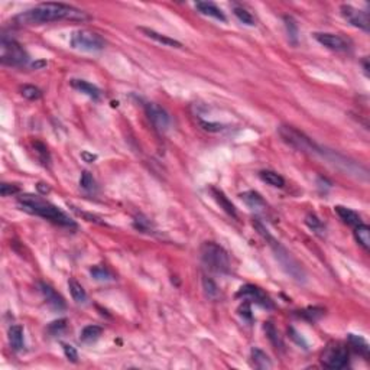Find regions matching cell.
Here are the masks:
<instances>
[{"mask_svg":"<svg viewBox=\"0 0 370 370\" xmlns=\"http://www.w3.org/2000/svg\"><path fill=\"white\" fill-rule=\"evenodd\" d=\"M89 15L64 3H41L15 18L19 25H44L58 21H86Z\"/></svg>","mask_w":370,"mask_h":370,"instance_id":"obj_1","label":"cell"},{"mask_svg":"<svg viewBox=\"0 0 370 370\" xmlns=\"http://www.w3.org/2000/svg\"><path fill=\"white\" fill-rule=\"evenodd\" d=\"M19 205L22 207V210L28 211V213L39 215L42 218H46L52 223L58 226H64V227H76V223L68 217L64 211H61L56 205L51 204V202L45 201L41 197L36 195H31V194H25L22 197H19Z\"/></svg>","mask_w":370,"mask_h":370,"instance_id":"obj_2","label":"cell"},{"mask_svg":"<svg viewBox=\"0 0 370 370\" xmlns=\"http://www.w3.org/2000/svg\"><path fill=\"white\" fill-rule=\"evenodd\" d=\"M256 226V229L259 230V233L265 237V240H268L269 242V246L272 247V250H273V253H275V256L278 259V262H279L280 265H282V268L286 270V273H289L293 279L297 280H304L305 278V273H304L303 268H301V265L295 260V259L292 258L291 253L285 249V247L280 245L279 242H276L272 236L268 233V230L263 227V226L260 225L259 221L255 223Z\"/></svg>","mask_w":370,"mask_h":370,"instance_id":"obj_3","label":"cell"},{"mask_svg":"<svg viewBox=\"0 0 370 370\" xmlns=\"http://www.w3.org/2000/svg\"><path fill=\"white\" fill-rule=\"evenodd\" d=\"M202 263L213 272L229 273L230 272V259L225 249L213 242H205L201 246Z\"/></svg>","mask_w":370,"mask_h":370,"instance_id":"obj_4","label":"cell"},{"mask_svg":"<svg viewBox=\"0 0 370 370\" xmlns=\"http://www.w3.org/2000/svg\"><path fill=\"white\" fill-rule=\"evenodd\" d=\"M279 136L282 137V140L289 145L293 149L300 151V152H307V154H321V147L315 143L311 137L305 135L304 132L288 126V124H282L278 129Z\"/></svg>","mask_w":370,"mask_h":370,"instance_id":"obj_5","label":"cell"},{"mask_svg":"<svg viewBox=\"0 0 370 370\" xmlns=\"http://www.w3.org/2000/svg\"><path fill=\"white\" fill-rule=\"evenodd\" d=\"M0 51H2L0 52V61L5 65L22 67L29 59L26 51L23 49V46L19 42H16L15 39H8L6 36L2 38Z\"/></svg>","mask_w":370,"mask_h":370,"instance_id":"obj_6","label":"cell"},{"mask_svg":"<svg viewBox=\"0 0 370 370\" xmlns=\"http://www.w3.org/2000/svg\"><path fill=\"white\" fill-rule=\"evenodd\" d=\"M69 45L72 46L74 49H79V51L97 52V51H101L104 48L106 42L101 38V35H99L97 32L81 29V31H76L74 34L71 35Z\"/></svg>","mask_w":370,"mask_h":370,"instance_id":"obj_7","label":"cell"},{"mask_svg":"<svg viewBox=\"0 0 370 370\" xmlns=\"http://www.w3.org/2000/svg\"><path fill=\"white\" fill-rule=\"evenodd\" d=\"M321 361L328 369H344L348 364V350L343 344L328 347L324 351Z\"/></svg>","mask_w":370,"mask_h":370,"instance_id":"obj_8","label":"cell"},{"mask_svg":"<svg viewBox=\"0 0 370 370\" xmlns=\"http://www.w3.org/2000/svg\"><path fill=\"white\" fill-rule=\"evenodd\" d=\"M341 15L343 18L347 21L348 23H351L353 26L359 28L364 32H369L370 29V21H369V13L367 12L360 11L356 9L350 5H343L341 6Z\"/></svg>","mask_w":370,"mask_h":370,"instance_id":"obj_9","label":"cell"},{"mask_svg":"<svg viewBox=\"0 0 370 370\" xmlns=\"http://www.w3.org/2000/svg\"><path fill=\"white\" fill-rule=\"evenodd\" d=\"M237 297H242L245 300H249L252 303L258 304L263 308H273V304L270 301V298L262 291L260 288L255 286V285H245L240 288V291L237 292Z\"/></svg>","mask_w":370,"mask_h":370,"instance_id":"obj_10","label":"cell"},{"mask_svg":"<svg viewBox=\"0 0 370 370\" xmlns=\"http://www.w3.org/2000/svg\"><path fill=\"white\" fill-rule=\"evenodd\" d=\"M145 110L149 120L152 122V124L157 127L159 132L168 130L169 116L168 113L165 112L161 106H158L155 103H147L145 106Z\"/></svg>","mask_w":370,"mask_h":370,"instance_id":"obj_11","label":"cell"},{"mask_svg":"<svg viewBox=\"0 0 370 370\" xmlns=\"http://www.w3.org/2000/svg\"><path fill=\"white\" fill-rule=\"evenodd\" d=\"M315 39L325 48L331 51H347L348 42L340 35L336 34H315Z\"/></svg>","mask_w":370,"mask_h":370,"instance_id":"obj_12","label":"cell"},{"mask_svg":"<svg viewBox=\"0 0 370 370\" xmlns=\"http://www.w3.org/2000/svg\"><path fill=\"white\" fill-rule=\"evenodd\" d=\"M39 289H41L42 295H44V298L46 300V304H48L51 308L58 310V311L65 308V301H64V298H62L52 286H49L48 283L41 282V283H39Z\"/></svg>","mask_w":370,"mask_h":370,"instance_id":"obj_13","label":"cell"},{"mask_svg":"<svg viewBox=\"0 0 370 370\" xmlns=\"http://www.w3.org/2000/svg\"><path fill=\"white\" fill-rule=\"evenodd\" d=\"M71 86H72V89L81 91L83 94L89 96L93 100H100V89L96 87L94 84L89 83V81H84V80H71Z\"/></svg>","mask_w":370,"mask_h":370,"instance_id":"obj_14","label":"cell"},{"mask_svg":"<svg viewBox=\"0 0 370 370\" xmlns=\"http://www.w3.org/2000/svg\"><path fill=\"white\" fill-rule=\"evenodd\" d=\"M139 31H140L142 34H145L147 38L157 41V42L162 44V45L171 46V48H182V44H181L180 41H177V39H174V38H169L167 35L159 34L157 31H154V29H149V28H139Z\"/></svg>","mask_w":370,"mask_h":370,"instance_id":"obj_15","label":"cell"},{"mask_svg":"<svg viewBox=\"0 0 370 370\" xmlns=\"http://www.w3.org/2000/svg\"><path fill=\"white\" fill-rule=\"evenodd\" d=\"M210 192H211V195L214 197V200L217 201V204L220 205V208H223L229 215L237 217V211H236L235 204L227 198V195H226L223 191L215 188V187H211V188H210Z\"/></svg>","mask_w":370,"mask_h":370,"instance_id":"obj_16","label":"cell"},{"mask_svg":"<svg viewBox=\"0 0 370 370\" xmlns=\"http://www.w3.org/2000/svg\"><path fill=\"white\" fill-rule=\"evenodd\" d=\"M240 197H242L243 201L246 202L247 207L255 210V211H263L265 208H268V205H266L265 200L262 198V195L258 194V192H255V191H246Z\"/></svg>","mask_w":370,"mask_h":370,"instance_id":"obj_17","label":"cell"},{"mask_svg":"<svg viewBox=\"0 0 370 370\" xmlns=\"http://www.w3.org/2000/svg\"><path fill=\"white\" fill-rule=\"evenodd\" d=\"M195 8L201 12L202 15H205V16H210V18H214V19L221 21V22H226V21H227L223 11L218 9V8H217L214 3H211V2H197V3H195Z\"/></svg>","mask_w":370,"mask_h":370,"instance_id":"obj_18","label":"cell"},{"mask_svg":"<svg viewBox=\"0 0 370 370\" xmlns=\"http://www.w3.org/2000/svg\"><path fill=\"white\" fill-rule=\"evenodd\" d=\"M9 343L15 351H22L25 348V337L21 325H12L9 328Z\"/></svg>","mask_w":370,"mask_h":370,"instance_id":"obj_19","label":"cell"},{"mask_svg":"<svg viewBox=\"0 0 370 370\" xmlns=\"http://www.w3.org/2000/svg\"><path fill=\"white\" fill-rule=\"evenodd\" d=\"M334 211L338 214V217L348 226H353V227H356V226L361 225V218H360V215L356 211H353V210H350L347 207H343V205H337L334 207Z\"/></svg>","mask_w":370,"mask_h":370,"instance_id":"obj_20","label":"cell"},{"mask_svg":"<svg viewBox=\"0 0 370 370\" xmlns=\"http://www.w3.org/2000/svg\"><path fill=\"white\" fill-rule=\"evenodd\" d=\"M103 334V328L99 327V325H87V327H84L83 330H81V333H80V340L83 341V343H87V344H90V343H94V341H97L100 336Z\"/></svg>","mask_w":370,"mask_h":370,"instance_id":"obj_21","label":"cell"},{"mask_svg":"<svg viewBox=\"0 0 370 370\" xmlns=\"http://www.w3.org/2000/svg\"><path fill=\"white\" fill-rule=\"evenodd\" d=\"M354 237H356V242L359 243L360 246L363 247L364 250H369L370 249V229L369 226L366 225H359L354 227Z\"/></svg>","mask_w":370,"mask_h":370,"instance_id":"obj_22","label":"cell"},{"mask_svg":"<svg viewBox=\"0 0 370 370\" xmlns=\"http://www.w3.org/2000/svg\"><path fill=\"white\" fill-rule=\"evenodd\" d=\"M252 361H253V366L256 369H270L272 367V363H270L269 357L265 351H262L260 348H252Z\"/></svg>","mask_w":370,"mask_h":370,"instance_id":"obj_23","label":"cell"},{"mask_svg":"<svg viewBox=\"0 0 370 370\" xmlns=\"http://www.w3.org/2000/svg\"><path fill=\"white\" fill-rule=\"evenodd\" d=\"M259 177L262 178V181H265L268 185H270V187H275V188H282V187L285 185V180L280 177L278 172H275V171H269V169H266V171H260Z\"/></svg>","mask_w":370,"mask_h":370,"instance_id":"obj_24","label":"cell"},{"mask_svg":"<svg viewBox=\"0 0 370 370\" xmlns=\"http://www.w3.org/2000/svg\"><path fill=\"white\" fill-rule=\"evenodd\" d=\"M348 343L350 346L354 348V351H357L359 354L367 357L369 356V344L363 337L356 336V334H348Z\"/></svg>","mask_w":370,"mask_h":370,"instance_id":"obj_25","label":"cell"},{"mask_svg":"<svg viewBox=\"0 0 370 370\" xmlns=\"http://www.w3.org/2000/svg\"><path fill=\"white\" fill-rule=\"evenodd\" d=\"M68 288H69V292H71V297L72 300L77 304H83L86 303L87 300V293H86V289L81 286V283L77 282L76 279H69L68 280Z\"/></svg>","mask_w":370,"mask_h":370,"instance_id":"obj_26","label":"cell"},{"mask_svg":"<svg viewBox=\"0 0 370 370\" xmlns=\"http://www.w3.org/2000/svg\"><path fill=\"white\" fill-rule=\"evenodd\" d=\"M233 13L235 16L242 23H245L247 26H255V18L252 16V13L245 9L243 6H239V5H233Z\"/></svg>","mask_w":370,"mask_h":370,"instance_id":"obj_27","label":"cell"},{"mask_svg":"<svg viewBox=\"0 0 370 370\" xmlns=\"http://www.w3.org/2000/svg\"><path fill=\"white\" fill-rule=\"evenodd\" d=\"M265 331H266V336L270 340V343L275 346V348H280L282 350L283 348V341H282V338L279 337V333L275 328V325L272 324V323H266L265 324Z\"/></svg>","mask_w":370,"mask_h":370,"instance_id":"obj_28","label":"cell"},{"mask_svg":"<svg viewBox=\"0 0 370 370\" xmlns=\"http://www.w3.org/2000/svg\"><path fill=\"white\" fill-rule=\"evenodd\" d=\"M202 288H204L205 295H207L210 300H217V298L220 297V289H218V286L215 285V282H214L213 279H210V278H207V276L202 278Z\"/></svg>","mask_w":370,"mask_h":370,"instance_id":"obj_29","label":"cell"},{"mask_svg":"<svg viewBox=\"0 0 370 370\" xmlns=\"http://www.w3.org/2000/svg\"><path fill=\"white\" fill-rule=\"evenodd\" d=\"M305 223H307V226L313 230V232H315L317 235H324V232H325V226L323 225V221L317 217V215H314V214H308L307 217H305Z\"/></svg>","mask_w":370,"mask_h":370,"instance_id":"obj_30","label":"cell"},{"mask_svg":"<svg viewBox=\"0 0 370 370\" xmlns=\"http://www.w3.org/2000/svg\"><path fill=\"white\" fill-rule=\"evenodd\" d=\"M283 22H285L286 32H288V36L292 41V44H297V41H298V25L295 22V19L292 16H283Z\"/></svg>","mask_w":370,"mask_h":370,"instance_id":"obj_31","label":"cell"},{"mask_svg":"<svg viewBox=\"0 0 370 370\" xmlns=\"http://www.w3.org/2000/svg\"><path fill=\"white\" fill-rule=\"evenodd\" d=\"M323 315H324V310L318 308V307H311V308H307V310H304V311L300 313V317H303L308 321H313V323L317 321V320H320Z\"/></svg>","mask_w":370,"mask_h":370,"instance_id":"obj_32","label":"cell"},{"mask_svg":"<svg viewBox=\"0 0 370 370\" xmlns=\"http://www.w3.org/2000/svg\"><path fill=\"white\" fill-rule=\"evenodd\" d=\"M21 94H22L25 99H28V100H38V99H41L42 91L39 90L38 87H35V86L26 84V86L21 87Z\"/></svg>","mask_w":370,"mask_h":370,"instance_id":"obj_33","label":"cell"},{"mask_svg":"<svg viewBox=\"0 0 370 370\" xmlns=\"http://www.w3.org/2000/svg\"><path fill=\"white\" fill-rule=\"evenodd\" d=\"M91 276L97 280H112L113 275L103 266H94L90 269Z\"/></svg>","mask_w":370,"mask_h":370,"instance_id":"obj_34","label":"cell"},{"mask_svg":"<svg viewBox=\"0 0 370 370\" xmlns=\"http://www.w3.org/2000/svg\"><path fill=\"white\" fill-rule=\"evenodd\" d=\"M80 185L84 188L86 191H93L96 188V182H94V178L91 177L90 172L84 171L81 174V178H80Z\"/></svg>","mask_w":370,"mask_h":370,"instance_id":"obj_35","label":"cell"},{"mask_svg":"<svg viewBox=\"0 0 370 370\" xmlns=\"http://www.w3.org/2000/svg\"><path fill=\"white\" fill-rule=\"evenodd\" d=\"M65 328H67V320H65V318H61V320L52 321L51 324L48 325V331L52 333V334H59V333L64 331Z\"/></svg>","mask_w":370,"mask_h":370,"instance_id":"obj_36","label":"cell"},{"mask_svg":"<svg viewBox=\"0 0 370 370\" xmlns=\"http://www.w3.org/2000/svg\"><path fill=\"white\" fill-rule=\"evenodd\" d=\"M200 126H201L204 130L207 132H211V133H215V132H221L225 130L226 126L221 123H214V122H204V120H200Z\"/></svg>","mask_w":370,"mask_h":370,"instance_id":"obj_37","label":"cell"},{"mask_svg":"<svg viewBox=\"0 0 370 370\" xmlns=\"http://www.w3.org/2000/svg\"><path fill=\"white\" fill-rule=\"evenodd\" d=\"M62 348H64V354L68 360H71L72 363H77L79 361V353L74 346L71 344H62Z\"/></svg>","mask_w":370,"mask_h":370,"instance_id":"obj_38","label":"cell"},{"mask_svg":"<svg viewBox=\"0 0 370 370\" xmlns=\"http://www.w3.org/2000/svg\"><path fill=\"white\" fill-rule=\"evenodd\" d=\"M35 151H36V154L39 155L41 161H42L44 164H45L46 161L49 162V154H48V149H46L45 145H42L41 142H36V143H35Z\"/></svg>","mask_w":370,"mask_h":370,"instance_id":"obj_39","label":"cell"},{"mask_svg":"<svg viewBox=\"0 0 370 370\" xmlns=\"http://www.w3.org/2000/svg\"><path fill=\"white\" fill-rule=\"evenodd\" d=\"M18 192H19V188H18L16 185L6 184V182H3V184L0 185V194H2L3 197H8V195H12V194H18Z\"/></svg>","mask_w":370,"mask_h":370,"instance_id":"obj_40","label":"cell"},{"mask_svg":"<svg viewBox=\"0 0 370 370\" xmlns=\"http://www.w3.org/2000/svg\"><path fill=\"white\" fill-rule=\"evenodd\" d=\"M289 334H292L291 337H292V338H293V340H295V341H297V343H298V344H300V346L303 344L304 348H307V343L304 341L303 337H298V336H300V334H298V333H297V331H295L293 328H289Z\"/></svg>","mask_w":370,"mask_h":370,"instance_id":"obj_41","label":"cell"},{"mask_svg":"<svg viewBox=\"0 0 370 370\" xmlns=\"http://www.w3.org/2000/svg\"><path fill=\"white\" fill-rule=\"evenodd\" d=\"M81 158L84 159V162H89V164H91V162H94V161L97 159V155H93V154H90V152L84 151V152H81Z\"/></svg>","mask_w":370,"mask_h":370,"instance_id":"obj_42","label":"cell"},{"mask_svg":"<svg viewBox=\"0 0 370 370\" xmlns=\"http://www.w3.org/2000/svg\"><path fill=\"white\" fill-rule=\"evenodd\" d=\"M243 308H245V313H240L242 314V317H245V318H247V320H252V311H250V305L249 304H243Z\"/></svg>","mask_w":370,"mask_h":370,"instance_id":"obj_43","label":"cell"},{"mask_svg":"<svg viewBox=\"0 0 370 370\" xmlns=\"http://www.w3.org/2000/svg\"><path fill=\"white\" fill-rule=\"evenodd\" d=\"M38 190L41 191L42 194H46V192H49V187H48V184H42V182H39L38 185Z\"/></svg>","mask_w":370,"mask_h":370,"instance_id":"obj_44","label":"cell"},{"mask_svg":"<svg viewBox=\"0 0 370 370\" xmlns=\"http://www.w3.org/2000/svg\"><path fill=\"white\" fill-rule=\"evenodd\" d=\"M45 65H46L45 61H39V62H34V64H32V67H34L35 69H38V68L45 67Z\"/></svg>","mask_w":370,"mask_h":370,"instance_id":"obj_45","label":"cell"},{"mask_svg":"<svg viewBox=\"0 0 370 370\" xmlns=\"http://www.w3.org/2000/svg\"><path fill=\"white\" fill-rule=\"evenodd\" d=\"M363 65H364V71H366V74L369 72V65H367V59H364L363 61Z\"/></svg>","mask_w":370,"mask_h":370,"instance_id":"obj_46","label":"cell"}]
</instances>
